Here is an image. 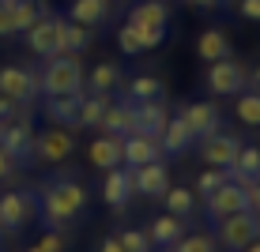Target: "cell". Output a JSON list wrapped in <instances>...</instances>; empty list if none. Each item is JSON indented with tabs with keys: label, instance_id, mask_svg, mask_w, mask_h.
I'll list each match as a JSON object with an SVG mask.
<instances>
[{
	"label": "cell",
	"instance_id": "1",
	"mask_svg": "<svg viewBox=\"0 0 260 252\" xmlns=\"http://www.w3.org/2000/svg\"><path fill=\"white\" fill-rule=\"evenodd\" d=\"M87 203H91V192L72 173L49 177V181L38 188V219H42V226L53 230V233H68L72 222L83 219Z\"/></svg>",
	"mask_w": 260,
	"mask_h": 252
},
{
	"label": "cell",
	"instance_id": "2",
	"mask_svg": "<svg viewBox=\"0 0 260 252\" xmlns=\"http://www.w3.org/2000/svg\"><path fill=\"white\" fill-rule=\"evenodd\" d=\"M38 76H42V94L46 98L87 91V71L79 64V57H72V53H60V57L46 60V71H38Z\"/></svg>",
	"mask_w": 260,
	"mask_h": 252
},
{
	"label": "cell",
	"instance_id": "3",
	"mask_svg": "<svg viewBox=\"0 0 260 252\" xmlns=\"http://www.w3.org/2000/svg\"><path fill=\"white\" fill-rule=\"evenodd\" d=\"M124 23H132L140 30V38H143V49H158L166 42V30H170V8L162 4V0H140V4H132V12H128V19Z\"/></svg>",
	"mask_w": 260,
	"mask_h": 252
},
{
	"label": "cell",
	"instance_id": "4",
	"mask_svg": "<svg viewBox=\"0 0 260 252\" xmlns=\"http://www.w3.org/2000/svg\"><path fill=\"white\" fill-rule=\"evenodd\" d=\"M256 237H260V214L256 211H238L230 219L215 222V245L222 252H241Z\"/></svg>",
	"mask_w": 260,
	"mask_h": 252
},
{
	"label": "cell",
	"instance_id": "5",
	"mask_svg": "<svg viewBox=\"0 0 260 252\" xmlns=\"http://www.w3.org/2000/svg\"><path fill=\"white\" fill-rule=\"evenodd\" d=\"M42 94V76L19 64H0V98L15 105H30Z\"/></svg>",
	"mask_w": 260,
	"mask_h": 252
},
{
	"label": "cell",
	"instance_id": "6",
	"mask_svg": "<svg viewBox=\"0 0 260 252\" xmlns=\"http://www.w3.org/2000/svg\"><path fill=\"white\" fill-rule=\"evenodd\" d=\"M38 219V192H26V188H15V192L0 196V226L8 233H19L30 222Z\"/></svg>",
	"mask_w": 260,
	"mask_h": 252
},
{
	"label": "cell",
	"instance_id": "7",
	"mask_svg": "<svg viewBox=\"0 0 260 252\" xmlns=\"http://www.w3.org/2000/svg\"><path fill=\"white\" fill-rule=\"evenodd\" d=\"M204 83H208V91L215 98H234L249 87V71L241 60L226 57V60H215V64H208V76H204Z\"/></svg>",
	"mask_w": 260,
	"mask_h": 252
},
{
	"label": "cell",
	"instance_id": "8",
	"mask_svg": "<svg viewBox=\"0 0 260 252\" xmlns=\"http://www.w3.org/2000/svg\"><path fill=\"white\" fill-rule=\"evenodd\" d=\"M60 19H64V15H42V19L34 23L30 30H23L26 49H30L38 60L60 57Z\"/></svg>",
	"mask_w": 260,
	"mask_h": 252
},
{
	"label": "cell",
	"instance_id": "9",
	"mask_svg": "<svg viewBox=\"0 0 260 252\" xmlns=\"http://www.w3.org/2000/svg\"><path fill=\"white\" fill-rule=\"evenodd\" d=\"M0 147H4L8 158L30 162V155H34V124H30V117H15V121L0 124Z\"/></svg>",
	"mask_w": 260,
	"mask_h": 252
},
{
	"label": "cell",
	"instance_id": "10",
	"mask_svg": "<svg viewBox=\"0 0 260 252\" xmlns=\"http://www.w3.org/2000/svg\"><path fill=\"white\" fill-rule=\"evenodd\" d=\"M72 151H76V139H72L68 128H46V132H34V155L30 162H64Z\"/></svg>",
	"mask_w": 260,
	"mask_h": 252
},
{
	"label": "cell",
	"instance_id": "11",
	"mask_svg": "<svg viewBox=\"0 0 260 252\" xmlns=\"http://www.w3.org/2000/svg\"><path fill=\"white\" fill-rule=\"evenodd\" d=\"M128 169H132V188H136L140 196H147V200H162L166 188L174 185V181H170V166H166V158L147 162V166H128Z\"/></svg>",
	"mask_w": 260,
	"mask_h": 252
},
{
	"label": "cell",
	"instance_id": "12",
	"mask_svg": "<svg viewBox=\"0 0 260 252\" xmlns=\"http://www.w3.org/2000/svg\"><path fill=\"white\" fill-rule=\"evenodd\" d=\"M136 188H132V169L128 166H113L106 169V181H102V200L113 214H124V207L132 203Z\"/></svg>",
	"mask_w": 260,
	"mask_h": 252
},
{
	"label": "cell",
	"instance_id": "13",
	"mask_svg": "<svg viewBox=\"0 0 260 252\" xmlns=\"http://www.w3.org/2000/svg\"><path fill=\"white\" fill-rule=\"evenodd\" d=\"M204 211H208V222L215 226V222L230 219V214H238V211H249V200L234 181H226L222 188H215L208 200H204Z\"/></svg>",
	"mask_w": 260,
	"mask_h": 252
},
{
	"label": "cell",
	"instance_id": "14",
	"mask_svg": "<svg viewBox=\"0 0 260 252\" xmlns=\"http://www.w3.org/2000/svg\"><path fill=\"white\" fill-rule=\"evenodd\" d=\"M181 121L189 124V132H192L196 139H208V136H215V132L222 128L219 105L208 102V98H200V102H189V105L181 110Z\"/></svg>",
	"mask_w": 260,
	"mask_h": 252
},
{
	"label": "cell",
	"instance_id": "15",
	"mask_svg": "<svg viewBox=\"0 0 260 252\" xmlns=\"http://www.w3.org/2000/svg\"><path fill=\"white\" fill-rule=\"evenodd\" d=\"M200 143V158H204V166H215V169H230L234 166V158H238V151H241V143L238 136H230V132H215V136L208 139H196Z\"/></svg>",
	"mask_w": 260,
	"mask_h": 252
},
{
	"label": "cell",
	"instance_id": "16",
	"mask_svg": "<svg viewBox=\"0 0 260 252\" xmlns=\"http://www.w3.org/2000/svg\"><path fill=\"white\" fill-rule=\"evenodd\" d=\"M87 158H91V166H98V169L124 166V136H110V132L94 136L91 147H87Z\"/></svg>",
	"mask_w": 260,
	"mask_h": 252
},
{
	"label": "cell",
	"instance_id": "17",
	"mask_svg": "<svg viewBox=\"0 0 260 252\" xmlns=\"http://www.w3.org/2000/svg\"><path fill=\"white\" fill-rule=\"evenodd\" d=\"M170 105L166 98H155V102H136V132H143V136H162L166 124H170Z\"/></svg>",
	"mask_w": 260,
	"mask_h": 252
},
{
	"label": "cell",
	"instance_id": "18",
	"mask_svg": "<svg viewBox=\"0 0 260 252\" xmlns=\"http://www.w3.org/2000/svg\"><path fill=\"white\" fill-rule=\"evenodd\" d=\"M158 158H166V155L155 136H143V132L124 136V166H147V162H158Z\"/></svg>",
	"mask_w": 260,
	"mask_h": 252
},
{
	"label": "cell",
	"instance_id": "19",
	"mask_svg": "<svg viewBox=\"0 0 260 252\" xmlns=\"http://www.w3.org/2000/svg\"><path fill=\"white\" fill-rule=\"evenodd\" d=\"M102 132H110V136H128V132H136V102H128V98H121V102H110L102 113V124H98Z\"/></svg>",
	"mask_w": 260,
	"mask_h": 252
},
{
	"label": "cell",
	"instance_id": "20",
	"mask_svg": "<svg viewBox=\"0 0 260 252\" xmlns=\"http://www.w3.org/2000/svg\"><path fill=\"white\" fill-rule=\"evenodd\" d=\"M79 98L83 94H60V98H46V105H42V113L49 117L57 128H79Z\"/></svg>",
	"mask_w": 260,
	"mask_h": 252
},
{
	"label": "cell",
	"instance_id": "21",
	"mask_svg": "<svg viewBox=\"0 0 260 252\" xmlns=\"http://www.w3.org/2000/svg\"><path fill=\"white\" fill-rule=\"evenodd\" d=\"M147 237L155 248H170L174 241L185 237V219H177V214H155V219L147 222Z\"/></svg>",
	"mask_w": 260,
	"mask_h": 252
},
{
	"label": "cell",
	"instance_id": "22",
	"mask_svg": "<svg viewBox=\"0 0 260 252\" xmlns=\"http://www.w3.org/2000/svg\"><path fill=\"white\" fill-rule=\"evenodd\" d=\"M158 143H162V155L166 158H177V155H185V151L196 143V136L189 132V124L181 121V113H177V117H170V124H166L162 136H158Z\"/></svg>",
	"mask_w": 260,
	"mask_h": 252
},
{
	"label": "cell",
	"instance_id": "23",
	"mask_svg": "<svg viewBox=\"0 0 260 252\" xmlns=\"http://www.w3.org/2000/svg\"><path fill=\"white\" fill-rule=\"evenodd\" d=\"M68 19L98 30V26L110 19V0H72L68 4Z\"/></svg>",
	"mask_w": 260,
	"mask_h": 252
},
{
	"label": "cell",
	"instance_id": "24",
	"mask_svg": "<svg viewBox=\"0 0 260 252\" xmlns=\"http://www.w3.org/2000/svg\"><path fill=\"white\" fill-rule=\"evenodd\" d=\"M121 83H124V71H121V64H113V60H102V64H94L91 71H87L91 94H113Z\"/></svg>",
	"mask_w": 260,
	"mask_h": 252
},
{
	"label": "cell",
	"instance_id": "25",
	"mask_svg": "<svg viewBox=\"0 0 260 252\" xmlns=\"http://www.w3.org/2000/svg\"><path fill=\"white\" fill-rule=\"evenodd\" d=\"M196 53H200V60L215 64V60H226L230 53H234V46H230V38L222 30L208 26V30H200V38H196Z\"/></svg>",
	"mask_w": 260,
	"mask_h": 252
},
{
	"label": "cell",
	"instance_id": "26",
	"mask_svg": "<svg viewBox=\"0 0 260 252\" xmlns=\"http://www.w3.org/2000/svg\"><path fill=\"white\" fill-rule=\"evenodd\" d=\"M124 94H128V102H155V98H166V83L158 76H132L124 79Z\"/></svg>",
	"mask_w": 260,
	"mask_h": 252
},
{
	"label": "cell",
	"instance_id": "27",
	"mask_svg": "<svg viewBox=\"0 0 260 252\" xmlns=\"http://www.w3.org/2000/svg\"><path fill=\"white\" fill-rule=\"evenodd\" d=\"M8 15H12V34H23L46 15V8L38 0H8Z\"/></svg>",
	"mask_w": 260,
	"mask_h": 252
},
{
	"label": "cell",
	"instance_id": "28",
	"mask_svg": "<svg viewBox=\"0 0 260 252\" xmlns=\"http://www.w3.org/2000/svg\"><path fill=\"white\" fill-rule=\"evenodd\" d=\"M91 38H94V30L91 26H83V23H72V19H60V53H83L87 46H91Z\"/></svg>",
	"mask_w": 260,
	"mask_h": 252
},
{
	"label": "cell",
	"instance_id": "29",
	"mask_svg": "<svg viewBox=\"0 0 260 252\" xmlns=\"http://www.w3.org/2000/svg\"><path fill=\"white\" fill-rule=\"evenodd\" d=\"M162 203H166L170 214H177V219H189V214L196 211V192H192V188H185V185H170L166 196H162Z\"/></svg>",
	"mask_w": 260,
	"mask_h": 252
},
{
	"label": "cell",
	"instance_id": "30",
	"mask_svg": "<svg viewBox=\"0 0 260 252\" xmlns=\"http://www.w3.org/2000/svg\"><path fill=\"white\" fill-rule=\"evenodd\" d=\"M234 117L241 124H249V128H260V91H253V87H245L241 94H234Z\"/></svg>",
	"mask_w": 260,
	"mask_h": 252
},
{
	"label": "cell",
	"instance_id": "31",
	"mask_svg": "<svg viewBox=\"0 0 260 252\" xmlns=\"http://www.w3.org/2000/svg\"><path fill=\"white\" fill-rule=\"evenodd\" d=\"M106 105H110V94H83L79 98V128H98Z\"/></svg>",
	"mask_w": 260,
	"mask_h": 252
},
{
	"label": "cell",
	"instance_id": "32",
	"mask_svg": "<svg viewBox=\"0 0 260 252\" xmlns=\"http://www.w3.org/2000/svg\"><path fill=\"white\" fill-rule=\"evenodd\" d=\"M226 181H230V169H215V166H208L204 173H196V188H192V192H196V200L204 203V200L215 192V188H222Z\"/></svg>",
	"mask_w": 260,
	"mask_h": 252
},
{
	"label": "cell",
	"instance_id": "33",
	"mask_svg": "<svg viewBox=\"0 0 260 252\" xmlns=\"http://www.w3.org/2000/svg\"><path fill=\"white\" fill-rule=\"evenodd\" d=\"M117 49L124 53V57H143V38H140V30L132 23H124V26H117Z\"/></svg>",
	"mask_w": 260,
	"mask_h": 252
},
{
	"label": "cell",
	"instance_id": "34",
	"mask_svg": "<svg viewBox=\"0 0 260 252\" xmlns=\"http://www.w3.org/2000/svg\"><path fill=\"white\" fill-rule=\"evenodd\" d=\"M166 252H215V237L211 233H185V237L174 241Z\"/></svg>",
	"mask_w": 260,
	"mask_h": 252
},
{
	"label": "cell",
	"instance_id": "35",
	"mask_svg": "<svg viewBox=\"0 0 260 252\" xmlns=\"http://www.w3.org/2000/svg\"><path fill=\"white\" fill-rule=\"evenodd\" d=\"M230 169H234V173H249V177H256V181H260V147H253V143L241 147Z\"/></svg>",
	"mask_w": 260,
	"mask_h": 252
},
{
	"label": "cell",
	"instance_id": "36",
	"mask_svg": "<svg viewBox=\"0 0 260 252\" xmlns=\"http://www.w3.org/2000/svg\"><path fill=\"white\" fill-rule=\"evenodd\" d=\"M117 241H121L124 252H151V248H155V245H151V237H147V230H136V226L117 230Z\"/></svg>",
	"mask_w": 260,
	"mask_h": 252
},
{
	"label": "cell",
	"instance_id": "37",
	"mask_svg": "<svg viewBox=\"0 0 260 252\" xmlns=\"http://www.w3.org/2000/svg\"><path fill=\"white\" fill-rule=\"evenodd\" d=\"M15 117H30V113H26V105H15V102H8V98H0V124L15 121Z\"/></svg>",
	"mask_w": 260,
	"mask_h": 252
},
{
	"label": "cell",
	"instance_id": "38",
	"mask_svg": "<svg viewBox=\"0 0 260 252\" xmlns=\"http://www.w3.org/2000/svg\"><path fill=\"white\" fill-rule=\"evenodd\" d=\"M238 12L245 15L249 23H260V0H238Z\"/></svg>",
	"mask_w": 260,
	"mask_h": 252
},
{
	"label": "cell",
	"instance_id": "39",
	"mask_svg": "<svg viewBox=\"0 0 260 252\" xmlns=\"http://www.w3.org/2000/svg\"><path fill=\"white\" fill-rule=\"evenodd\" d=\"M15 166H19V162H15V158H8V155H4V147H0V181L15 177Z\"/></svg>",
	"mask_w": 260,
	"mask_h": 252
},
{
	"label": "cell",
	"instance_id": "40",
	"mask_svg": "<svg viewBox=\"0 0 260 252\" xmlns=\"http://www.w3.org/2000/svg\"><path fill=\"white\" fill-rule=\"evenodd\" d=\"M98 252H124V248H121V241H117V233L102 237V245H98Z\"/></svg>",
	"mask_w": 260,
	"mask_h": 252
},
{
	"label": "cell",
	"instance_id": "41",
	"mask_svg": "<svg viewBox=\"0 0 260 252\" xmlns=\"http://www.w3.org/2000/svg\"><path fill=\"white\" fill-rule=\"evenodd\" d=\"M12 34V15H8V4H0V38Z\"/></svg>",
	"mask_w": 260,
	"mask_h": 252
},
{
	"label": "cell",
	"instance_id": "42",
	"mask_svg": "<svg viewBox=\"0 0 260 252\" xmlns=\"http://www.w3.org/2000/svg\"><path fill=\"white\" fill-rule=\"evenodd\" d=\"M189 8H222L226 0H185Z\"/></svg>",
	"mask_w": 260,
	"mask_h": 252
},
{
	"label": "cell",
	"instance_id": "43",
	"mask_svg": "<svg viewBox=\"0 0 260 252\" xmlns=\"http://www.w3.org/2000/svg\"><path fill=\"white\" fill-rule=\"evenodd\" d=\"M249 211H256V214H260V181H256L253 192H249Z\"/></svg>",
	"mask_w": 260,
	"mask_h": 252
},
{
	"label": "cell",
	"instance_id": "44",
	"mask_svg": "<svg viewBox=\"0 0 260 252\" xmlns=\"http://www.w3.org/2000/svg\"><path fill=\"white\" fill-rule=\"evenodd\" d=\"M249 87H253V91H260V64L249 71Z\"/></svg>",
	"mask_w": 260,
	"mask_h": 252
},
{
	"label": "cell",
	"instance_id": "45",
	"mask_svg": "<svg viewBox=\"0 0 260 252\" xmlns=\"http://www.w3.org/2000/svg\"><path fill=\"white\" fill-rule=\"evenodd\" d=\"M241 252H260V237H256V241H249V245L241 248Z\"/></svg>",
	"mask_w": 260,
	"mask_h": 252
},
{
	"label": "cell",
	"instance_id": "46",
	"mask_svg": "<svg viewBox=\"0 0 260 252\" xmlns=\"http://www.w3.org/2000/svg\"><path fill=\"white\" fill-rule=\"evenodd\" d=\"M26 252H53V248H46V245H38V241H34V245L26 248Z\"/></svg>",
	"mask_w": 260,
	"mask_h": 252
},
{
	"label": "cell",
	"instance_id": "47",
	"mask_svg": "<svg viewBox=\"0 0 260 252\" xmlns=\"http://www.w3.org/2000/svg\"><path fill=\"white\" fill-rule=\"evenodd\" d=\"M0 241H4V226H0Z\"/></svg>",
	"mask_w": 260,
	"mask_h": 252
},
{
	"label": "cell",
	"instance_id": "48",
	"mask_svg": "<svg viewBox=\"0 0 260 252\" xmlns=\"http://www.w3.org/2000/svg\"><path fill=\"white\" fill-rule=\"evenodd\" d=\"M0 4H8V0H0Z\"/></svg>",
	"mask_w": 260,
	"mask_h": 252
},
{
	"label": "cell",
	"instance_id": "49",
	"mask_svg": "<svg viewBox=\"0 0 260 252\" xmlns=\"http://www.w3.org/2000/svg\"><path fill=\"white\" fill-rule=\"evenodd\" d=\"M110 4H113V0H110ZM121 4H124V0H121Z\"/></svg>",
	"mask_w": 260,
	"mask_h": 252
}]
</instances>
